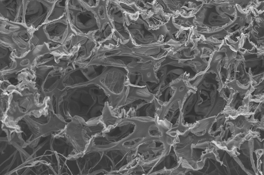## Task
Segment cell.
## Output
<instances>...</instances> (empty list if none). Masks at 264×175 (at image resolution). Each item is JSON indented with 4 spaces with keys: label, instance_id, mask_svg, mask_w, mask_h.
<instances>
[{
    "label": "cell",
    "instance_id": "obj_1",
    "mask_svg": "<svg viewBox=\"0 0 264 175\" xmlns=\"http://www.w3.org/2000/svg\"><path fill=\"white\" fill-rule=\"evenodd\" d=\"M109 95L98 82L66 87L57 101V115L67 123L77 117L87 124L99 122Z\"/></svg>",
    "mask_w": 264,
    "mask_h": 175
},
{
    "label": "cell",
    "instance_id": "obj_2",
    "mask_svg": "<svg viewBox=\"0 0 264 175\" xmlns=\"http://www.w3.org/2000/svg\"><path fill=\"white\" fill-rule=\"evenodd\" d=\"M211 123L206 118L197 121L188 130L178 133L173 144L182 167L195 170L203 155L208 151Z\"/></svg>",
    "mask_w": 264,
    "mask_h": 175
},
{
    "label": "cell",
    "instance_id": "obj_3",
    "mask_svg": "<svg viewBox=\"0 0 264 175\" xmlns=\"http://www.w3.org/2000/svg\"><path fill=\"white\" fill-rule=\"evenodd\" d=\"M170 86L174 89L172 95L169 101L162 105L158 113L159 120L166 119L172 124L169 132L172 134L183 133L188 127L182 122L181 110L183 104L190 87L187 82L182 79L175 81Z\"/></svg>",
    "mask_w": 264,
    "mask_h": 175
},
{
    "label": "cell",
    "instance_id": "obj_4",
    "mask_svg": "<svg viewBox=\"0 0 264 175\" xmlns=\"http://www.w3.org/2000/svg\"><path fill=\"white\" fill-rule=\"evenodd\" d=\"M33 31L23 23L0 18V43L10 47L17 58L24 57L29 51Z\"/></svg>",
    "mask_w": 264,
    "mask_h": 175
},
{
    "label": "cell",
    "instance_id": "obj_5",
    "mask_svg": "<svg viewBox=\"0 0 264 175\" xmlns=\"http://www.w3.org/2000/svg\"><path fill=\"white\" fill-rule=\"evenodd\" d=\"M135 127V124L131 119L125 117L116 125L105 128L96 136L94 144L100 150L119 146L132 134Z\"/></svg>",
    "mask_w": 264,
    "mask_h": 175
},
{
    "label": "cell",
    "instance_id": "obj_6",
    "mask_svg": "<svg viewBox=\"0 0 264 175\" xmlns=\"http://www.w3.org/2000/svg\"><path fill=\"white\" fill-rule=\"evenodd\" d=\"M73 1L72 5L68 6L69 20L78 33L87 34L100 29L99 22L93 7L84 1Z\"/></svg>",
    "mask_w": 264,
    "mask_h": 175
},
{
    "label": "cell",
    "instance_id": "obj_7",
    "mask_svg": "<svg viewBox=\"0 0 264 175\" xmlns=\"http://www.w3.org/2000/svg\"><path fill=\"white\" fill-rule=\"evenodd\" d=\"M170 146L161 137H153L143 141L131 149L132 167L137 164L149 163L156 160L169 150Z\"/></svg>",
    "mask_w": 264,
    "mask_h": 175
},
{
    "label": "cell",
    "instance_id": "obj_8",
    "mask_svg": "<svg viewBox=\"0 0 264 175\" xmlns=\"http://www.w3.org/2000/svg\"><path fill=\"white\" fill-rule=\"evenodd\" d=\"M157 116L155 119L150 117L129 118L135 122V128L132 134L120 145L131 149L144 141L153 137H160L162 134L157 124Z\"/></svg>",
    "mask_w": 264,
    "mask_h": 175
},
{
    "label": "cell",
    "instance_id": "obj_9",
    "mask_svg": "<svg viewBox=\"0 0 264 175\" xmlns=\"http://www.w3.org/2000/svg\"><path fill=\"white\" fill-rule=\"evenodd\" d=\"M55 0H24L23 23L33 30L47 23Z\"/></svg>",
    "mask_w": 264,
    "mask_h": 175
},
{
    "label": "cell",
    "instance_id": "obj_10",
    "mask_svg": "<svg viewBox=\"0 0 264 175\" xmlns=\"http://www.w3.org/2000/svg\"><path fill=\"white\" fill-rule=\"evenodd\" d=\"M98 82L109 95H118L128 89V70L124 67L109 66Z\"/></svg>",
    "mask_w": 264,
    "mask_h": 175
},
{
    "label": "cell",
    "instance_id": "obj_11",
    "mask_svg": "<svg viewBox=\"0 0 264 175\" xmlns=\"http://www.w3.org/2000/svg\"><path fill=\"white\" fill-rule=\"evenodd\" d=\"M85 122L80 118L74 117L67 123L63 131L65 136L73 146L77 155L84 153L90 143L84 136L83 129Z\"/></svg>",
    "mask_w": 264,
    "mask_h": 175
},
{
    "label": "cell",
    "instance_id": "obj_12",
    "mask_svg": "<svg viewBox=\"0 0 264 175\" xmlns=\"http://www.w3.org/2000/svg\"><path fill=\"white\" fill-rule=\"evenodd\" d=\"M181 163L173 144L165 153L154 161L149 175H170L173 171L180 165Z\"/></svg>",
    "mask_w": 264,
    "mask_h": 175
},
{
    "label": "cell",
    "instance_id": "obj_13",
    "mask_svg": "<svg viewBox=\"0 0 264 175\" xmlns=\"http://www.w3.org/2000/svg\"><path fill=\"white\" fill-rule=\"evenodd\" d=\"M65 13L63 17L58 20L46 23L44 30L49 39L53 41L62 45L64 38L68 37L73 32L71 29L70 21Z\"/></svg>",
    "mask_w": 264,
    "mask_h": 175
},
{
    "label": "cell",
    "instance_id": "obj_14",
    "mask_svg": "<svg viewBox=\"0 0 264 175\" xmlns=\"http://www.w3.org/2000/svg\"><path fill=\"white\" fill-rule=\"evenodd\" d=\"M24 0H0V18L23 23Z\"/></svg>",
    "mask_w": 264,
    "mask_h": 175
},
{
    "label": "cell",
    "instance_id": "obj_15",
    "mask_svg": "<svg viewBox=\"0 0 264 175\" xmlns=\"http://www.w3.org/2000/svg\"><path fill=\"white\" fill-rule=\"evenodd\" d=\"M161 106L156 97L151 103L143 102L135 109L130 110L128 118L150 117L155 119Z\"/></svg>",
    "mask_w": 264,
    "mask_h": 175
},
{
    "label": "cell",
    "instance_id": "obj_16",
    "mask_svg": "<svg viewBox=\"0 0 264 175\" xmlns=\"http://www.w3.org/2000/svg\"><path fill=\"white\" fill-rule=\"evenodd\" d=\"M126 104L138 100L148 103L152 102L155 98L154 95L149 91L147 86H140L128 84Z\"/></svg>",
    "mask_w": 264,
    "mask_h": 175
},
{
    "label": "cell",
    "instance_id": "obj_17",
    "mask_svg": "<svg viewBox=\"0 0 264 175\" xmlns=\"http://www.w3.org/2000/svg\"><path fill=\"white\" fill-rule=\"evenodd\" d=\"M122 118L116 115L109 106V103L106 102L100 119L105 128L116 125Z\"/></svg>",
    "mask_w": 264,
    "mask_h": 175
},
{
    "label": "cell",
    "instance_id": "obj_18",
    "mask_svg": "<svg viewBox=\"0 0 264 175\" xmlns=\"http://www.w3.org/2000/svg\"><path fill=\"white\" fill-rule=\"evenodd\" d=\"M66 0H55L47 21V23L59 19L65 13Z\"/></svg>",
    "mask_w": 264,
    "mask_h": 175
},
{
    "label": "cell",
    "instance_id": "obj_19",
    "mask_svg": "<svg viewBox=\"0 0 264 175\" xmlns=\"http://www.w3.org/2000/svg\"><path fill=\"white\" fill-rule=\"evenodd\" d=\"M236 92L233 97V99L229 105L230 107H233L235 109L237 110L239 107L242 106V102L245 95V93L241 92Z\"/></svg>",
    "mask_w": 264,
    "mask_h": 175
},
{
    "label": "cell",
    "instance_id": "obj_20",
    "mask_svg": "<svg viewBox=\"0 0 264 175\" xmlns=\"http://www.w3.org/2000/svg\"><path fill=\"white\" fill-rule=\"evenodd\" d=\"M252 58H250V59H248V60H245V63L246 65V67L247 68L248 67H250L251 68H254L256 67H257L259 68H262V66H262V64L264 63H261L260 62L261 59H260L258 58H257V54H254V57H253V54H252Z\"/></svg>",
    "mask_w": 264,
    "mask_h": 175
},
{
    "label": "cell",
    "instance_id": "obj_21",
    "mask_svg": "<svg viewBox=\"0 0 264 175\" xmlns=\"http://www.w3.org/2000/svg\"><path fill=\"white\" fill-rule=\"evenodd\" d=\"M254 87L256 89L255 90L254 95H257L258 94L262 93L264 90V80L258 85L255 86Z\"/></svg>",
    "mask_w": 264,
    "mask_h": 175
}]
</instances>
